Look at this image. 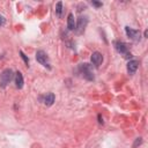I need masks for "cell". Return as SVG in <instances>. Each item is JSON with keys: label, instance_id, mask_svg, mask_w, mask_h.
I'll return each mask as SVG.
<instances>
[{"label": "cell", "instance_id": "30bf717a", "mask_svg": "<svg viewBox=\"0 0 148 148\" xmlns=\"http://www.w3.org/2000/svg\"><path fill=\"white\" fill-rule=\"evenodd\" d=\"M23 76H22V73L21 72H16L15 73V84L18 89H21L23 87Z\"/></svg>", "mask_w": 148, "mask_h": 148}, {"label": "cell", "instance_id": "7c38bea8", "mask_svg": "<svg viewBox=\"0 0 148 148\" xmlns=\"http://www.w3.org/2000/svg\"><path fill=\"white\" fill-rule=\"evenodd\" d=\"M61 13H62V2L59 1L56 5V14H57L58 17H61Z\"/></svg>", "mask_w": 148, "mask_h": 148}, {"label": "cell", "instance_id": "52a82bcc", "mask_svg": "<svg viewBox=\"0 0 148 148\" xmlns=\"http://www.w3.org/2000/svg\"><path fill=\"white\" fill-rule=\"evenodd\" d=\"M91 62H92L96 67H99V66L102 65V62H103V56H102V53H99V52H94V53L91 54Z\"/></svg>", "mask_w": 148, "mask_h": 148}, {"label": "cell", "instance_id": "2e32d148", "mask_svg": "<svg viewBox=\"0 0 148 148\" xmlns=\"http://www.w3.org/2000/svg\"><path fill=\"white\" fill-rule=\"evenodd\" d=\"M91 3H92L94 6H96V7H99V6H102V2H97V1H91Z\"/></svg>", "mask_w": 148, "mask_h": 148}, {"label": "cell", "instance_id": "8992f818", "mask_svg": "<svg viewBox=\"0 0 148 148\" xmlns=\"http://www.w3.org/2000/svg\"><path fill=\"white\" fill-rule=\"evenodd\" d=\"M114 47H116V50L119 52V53H121V54H127L128 53V47H127V45L124 43V42H119V40H117V42H114Z\"/></svg>", "mask_w": 148, "mask_h": 148}, {"label": "cell", "instance_id": "6da1fadb", "mask_svg": "<svg viewBox=\"0 0 148 148\" xmlns=\"http://www.w3.org/2000/svg\"><path fill=\"white\" fill-rule=\"evenodd\" d=\"M13 76H14V74H13V71L12 69H9V68L3 69L1 72V74H0V87L1 88L7 87V84L12 81Z\"/></svg>", "mask_w": 148, "mask_h": 148}, {"label": "cell", "instance_id": "7a4b0ae2", "mask_svg": "<svg viewBox=\"0 0 148 148\" xmlns=\"http://www.w3.org/2000/svg\"><path fill=\"white\" fill-rule=\"evenodd\" d=\"M80 72L81 74L83 75L84 79H87L88 81H92L95 77H94V72H92V68L89 64H81L80 65Z\"/></svg>", "mask_w": 148, "mask_h": 148}, {"label": "cell", "instance_id": "277c9868", "mask_svg": "<svg viewBox=\"0 0 148 148\" xmlns=\"http://www.w3.org/2000/svg\"><path fill=\"white\" fill-rule=\"evenodd\" d=\"M125 31H126V35L128 36V38H131L132 40L134 42H139L140 38H141V34L139 30H135V29H132L130 27H125Z\"/></svg>", "mask_w": 148, "mask_h": 148}, {"label": "cell", "instance_id": "8fae6325", "mask_svg": "<svg viewBox=\"0 0 148 148\" xmlns=\"http://www.w3.org/2000/svg\"><path fill=\"white\" fill-rule=\"evenodd\" d=\"M75 27H76V23H75V20H74V15L73 14H68V17H67V28L69 30H75Z\"/></svg>", "mask_w": 148, "mask_h": 148}, {"label": "cell", "instance_id": "5bb4252c", "mask_svg": "<svg viewBox=\"0 0 148 148\" xmlns=\"http://www.w3.org/2000/svg\"><path fill=\"white\" fill-rule=\"evenodd\" d=\"M141 142H142V139H141V138H138V139L135 140V142H134V145H133V147L135 148V147H136L138 145H140Z\"/></svg>", "mask_w": 148, "mask_h": 148}, {"label": "cell", "instance_id": "ba28073f", "mask_svg": "<svg viewBox=\"0 0 148 148\" xmlns=\"http://www.w3.org/2000/svg\"><path fill=\"white\" fill-rule=\"evenodd\" d=\"M138 67H139V61H136V60L128 61L127 62V72H128V74H134L136 72Z\"/></svg>", "mask_w": 148, "mask_h": 148}, {"label": "cell", "instance_id": "5b68a950", "mask_svg": "<svg viewBox=\"0 0 148 148\" xmlns=\"http://www.w3.org/2000/svg\"><path fill=\"white\" fill-rule=\"evenodd\" d=\"M87 23H88V18H87L86 16H81V17H79V20H77V25L75 27L76 31H77L79 34H81V32L84 30Z\"/></svg>", "mask_w": 148, "mask_h": 148}, {"label": "cell", "instance_id": "9c48e42d", "mask_svg": "<svg viewBox=\"0 0 148 148\" xmlns=\"http://www.w3.org/2000/svg\"><path fill=\"white\" fill-rule=\"evenodd\" d=\"M42 102H43L45 105H47V106L52 105L53 102H54V95H53L52 92H47V94H45V95L42 97Z\"/></svg>", "mask_w": 148, "mask_h": 148}, {"label": "cell", "instance_id": "4fadbf2b", "mask_svg": "<svg viewBox=\"0 0 148 148\" xmlns=\"http://www.w3.org/2000/svg\"><path fill=\"white\" fill-rule=\"evenodd\" d=\"M20 54H21V57H22V59L24 60V62H25V64L28 65V64H29V59L27 58V56H25V54H24V53H23L22 51H20Z\"/></svg>", "mask_w": 148, "mask_h": 148}, {"label": "cell", "instance_id": "3957f363", "mask_svg": "<svg viewBox=\"0 0 148 148\" xmlns=\"http://www.w3.org/2000/svg\"><path fill=\"white\" fill-rule=\"evenodd\" d=\"M36 60H37L40 65H43L44 67L51 68L49 57H47V54H46L44 51H37V52H36Z\"/></svg>", "mask_w": 148, "mask_h": 148}, {"label": "cell", "instance_id": "9a60e30c", "mask_svg": "<svg viewBox=\"0 0 148 148\" xmlns=\"http://www.w3.org/2000/svg\"><path fill=\"white\" fill-rule=\"evenodd\" d=\"M5 23H6V20H5V17H3L2 15H0V27H2Z\"/></svg>", "mask_w": 148, "mask_h": 148}]
</instances>
